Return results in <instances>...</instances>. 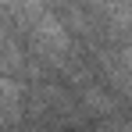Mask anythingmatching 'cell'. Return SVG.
Masks as SVG:
<instances>
[{"label": "cell", "mask_w": 132, "mask_h": 132, "mask_svg": "<svg viewBox=\"0 0 132 132\" xmlns=\"http://www.w3.org/2000/svg\"><path fill=\"white\" fill-rule=\"evenodd\" d=\"M4 14H14L22 22L25 36L36 43L39 54H46V61L50 57L61 61L71 50V36H68V29L61 25V18L50 7H43V4H22V7H4Z\"/></svg>", "instance_id": "cell-1"}, {"label": "cell", "mask_w": 132, "mask_h": 132, "mask_svg": "<svg viewBox=\"0 0 132 132\" xmlns=\"http://www.w3.org/2000/svg\"><path fill=\"white\" fill-rule=\"evenodd\" d=\"M22 100H25V86L14 75H0V121H18L22 114Z\"/></svg>", "instance_id": "cell-2"}, {"label": "cell", "mask_w": 132, "mask_h": 132, "mask_svg": "<svg viewBox=\"0 0 132 132\" xmlns=\"http://www.w3.org/2000/svg\"><path fill=\"white\" fill-rule=\"evenodd\" d=\"M100 132H132L129 121H107V125H100Z\"/></svg>", "instance_id": "cell-3"}]
</instances>
